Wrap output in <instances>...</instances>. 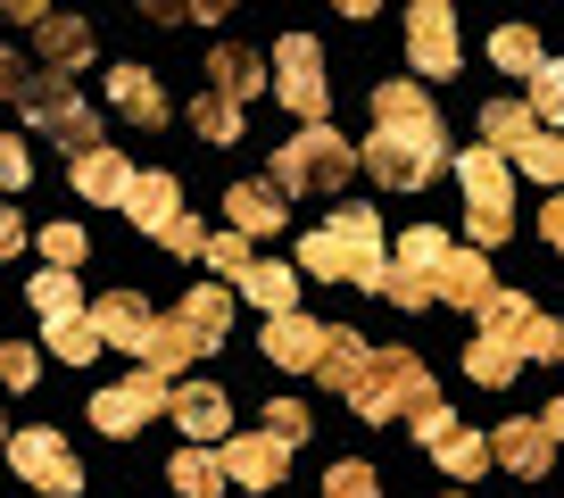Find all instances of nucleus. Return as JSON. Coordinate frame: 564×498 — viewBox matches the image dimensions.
I'll use <instances>...</instances> for the list:
<instances>
[{
  "label": "nucleus",
  "instance_id": "27",
  "mask_svg": "<svg viewBox=\"0 0 564 498\" xmlns=\"http://www.w3.org/2000/svg\"><path fill=\"white\" fill-rule=\"evenodd\" d=\"M108 100H117L133 124H159V117H166V91H159V75H141V67H108Z\"/></svg>",
  "mask_w": 564,
  "mask_h": 498
},
{
  "label": "nucleus",
  "instance_id": "45",
  "mask_svg": "<svg viewBox=\"0 0 564 498\" xmlns=\"http://www.w3.org/2000/svg\"><path fill=\"white\" fill-rule=\"evenodd\" d=\"M25 241V225H18V208H0V258H9V249Z\"/></svg>",
  "mask_w": 564,
  "mask_h": 498
},
{
  "label": "nucleus",
  "instance_id": "44",
  "mask_svg": "<svg viewBox=\"0 0 564 498\" xmlns=\"http://www.w3.org/2000/svg\"><path fill=\"white\" fill-rule=\"evenodd\" d=\"M540 232H547V249H564V192L547 199V216H540Z\"/></svg>",
  "mask_w": 564,
  "mask_h": 498
},
{
  "label": "nucleus",
  "instance_id": "4",
  "mask_svg": "<svg viewBox=\"0 0 564 498\" xmlns=\"http://www.w3.org/2000/svg\"><path fill=\"white\" fill-rule=\"evenodd\" d=\"M382 267H390V241H382V216L366 199L300 241V274H324V283H382Z\"/></svg>",
  "mask_w": 564,
  "mask_h": 498
},
{
  "label": "nucleus",
  "instance_id": "38",
  "mask_svg": "<svg viewBox=\"0 0 564 498\" xmlns=\"http://www.w3.org/2000/svg\"><path fill=\"white\" fill-rule=\"evenodd\" d=\"M34 374H42V357L25 349V340H0V382H9V391H25Z\"/></svg>",
  "mask_w": 564,
  "mask_h": 498
},
{
  "label": "nucleus",
  "instance_id": "46",
  "mask_svg": "<svg viewBox=\"0 0 564 498\" xmlns=\"http://www.w3.org/2000/svg\"><path fill=\"white\" fill-rule=\"evenodd\" d=\"M540 424H547V441L564 448V399H547V415H540Z\"/></svg>",
  "mask_w": 564,
  "mask_h": 498
},
{
  "label": "nucleus",
  "instance_id": "43",
  "mask_svg": "<svg viewBox=\"0 0 564 498\" xmlns=\"http://www.w3.org/2000/svg\"><path fill=\"white\" fill-rule=\"evenodd\" d=\"M166 249H175V258H208V232H199V225H192V216H183V225H175V232H166Z\"/></svg>",
  "mask_w": 564,
  "mask_h": 498
},
{
  "label": "nucleus",
  "instance_id": "13",
  "mask_svg": "<svg viewBox=\"0 0 564 498\" xmlns=\"http://www.w3.org/2000/svg\"><path fill=\"white\" fill-rule=\"evenodd\" d=\"M274 91H282V108H291V117L324 124V51H316L307 34H282V51H274Z\"/></svg>",
  "mask_w": 564,
  "mask_h": 498
},
{
  "label": "nucleus",
  "instance_id": "17",
  "mask_svg": "<svg viewBox=\"0 0 564 498\" xmlns=\"http://www.w3.org/2000/svg\"><path fill=\"white\" fill-rule=\"evenodd\" d=\"M490 465H507V474H547L556 465V441H547V424L540 415H514V424H498L490 432Z\"/></svg>",
  "mask_w": 564,
  "mask_h": 498
},
{
  "label": "nucleus",
  "instance_id": "28",
  "mask_svg": "<svg viewBox=\"0 0 564 498\" xmlns=\"http://www.w3.org/2000/svg\"><path fill=\"white\" fill-rule=\"evenodd\" d=\"M166 474H175L183 498H216V490H225V465H216V448H183Z\"/></svg>",
  "mask_w": 564,
  "mask_h": 498
},
{
  "label": "nucleus",
  "instance_id": "42",
  "mask_svg": "<svg viewBox=\"0 0 564 498\" xmlns=\"http://www.w3.org/2000/svg\"><path fill=\"white\" fill-rule=\"evenodd\" d=\"M42 67V58H34ZM34 67H25L18 51H0V100H25V84H34Z\"/></svg>",
  "mask_w": 564,
  "mask_h": 498
},
{
  "label": "nucleus",
  "instance_id": "19",
  "mask_svg": "<svg viewBox=\"0 0 564 498\" xmlns=\"http://www.w3.org/2000/svg\"><path fill=\"white\" fill-rule=\"evenodd\" d=\"M432 291H441L448 307H465V316H481V307L498 300L490 267H481V249H448V258H441V283H432Z\"/></svg>",
  "mask_w": 564,
  "mask_h": 498
},
{
  "label": "nucleus",
  "instance_id": "5",
  "mask_svg": "<svg viewBox=\"0 0 564 498\" xmlns=\"http://www.w3.org/2000/svg\"><path fill=\"white\" fill-rule=\"evenodd\" d=\"M232 333V300L225 291H192V300L175 307V316H159L150 324V349H141V374H183L199 349H216V340Z\"/></svg>",
  "mask_w": 564,
  "mask_h": 498
},
{
  "label": "nucleus",
  "instance_id": "24",
  "mask_svg": "<svg viewBox=\"0 0 564 498\" xmlns=\"http://www.w3.org/2000/svg\"><path fill=\"white\" fill-rule=\"evenodd\" d=\"M232 291H249L265 316H291V307H300V267H282V258H249V274Z\"/></svg>",
  "mask_w": 564,
  "mask_h": 498
},
{
  "label": "nucleus",
  "instance_id": "32",
  "mask_svg": "<svg viewBox=\"0 0 564 498\" xmlns=\"http://www.w3.org/2000/svg\"><path fill=\"white\" fill-rule=\"evenodd\" d=\"M51 357H67V366H91V357H100V333H91V316H58V324H51Z\"/></svg>",
  "mask_w": 564,
  "mask_h": 498
},
{
  "label": "nucleus",
  "instance_id": "20",
  "mask_svg": "<svg viewBox=\"0 0 564 498\" xmlns=\"http://www.w3.org/2000/svg\"><path fill=\"white\" fill-rule=\"evenodd\" d=\"M150 324H159V316H150V300H133V291H108V300L100 307H91V333H100V340H117V349H150Z\"/></svg>",
  "mask_w": 564,
  "mask_h": 498
},
{
  "label": "nucleus",
  "instance_id": "37",
  "mask_svg": "<svg viewBox=\"0 0 564 498\" xmlns=\"http://www.w3.org/2000/svg\"><path fill=\"white\" fill-rule=\"evenodd\" d=\"M42 258H51L58 274H75V267H84V225H51V232H42Z\"/></svg>",
  "mask_w": 564,
  "mask_h": 498
},
{
  "label": "nucleus",
  "instance_id": "30",
  "mask_svg": "<svg viewBox=\"0 0 564 498\" xmlns=\"http://www.w3.org/2000/svg\"><path fill=\"white\" fill-rule=\"evenodd\" d=\"M490 58H498V67H514V75H540V34H531V25H498V34H490Z\"/></svg>",
  "mask_w": 564,
  "mask_h": 498
},
{
  "label": "nucleus",
  "instance_id": "10",
  "mask_svg": "<svg viewBox=\"0 0 564 498\" xmlns=\"http://www.w3.org/2000/svg\"><path fill=\"white\" fill-rule=\"evenodd\" d=\"M18 108L42 124V133H58L75 159H84V150H100V117H91V108L67 91V75H42V67H34V84H25V100H18Z\"/></svg>",
  "mask_w": 564,
  "mask_h": 498
},
{
  "label": "nucleus",
  "instance_id": "2",
  "mask_svg": "<svg viewBox=\"0 0 564 498\" xmlns=\"http://www.w3.org/2000/svg\"><path fill=\"white\" fill-rule=\"evenodd\" d=\"M316 374H324V391H340L366 424H390V415H415L423 399H441V382L415 366V349H366L349 333H333Z\"/></svg>",
  "mask_w": 564,
  "mask_h": 498
},
{
  "label": "nucleus",
  "instance_id": "8",
  "mask_svg": "<svg viewBox=\"0 0 564 498\" xmlns=\"http://www.w3.org/2000/svg\"><path fill=\"white\" fill-rule=\"evenodd\" d=\"M457 183H465V225H474V249H498L514 232V166L498 150H465L457 159Z\"/></svg>",
  "mask_w": 564,
  "mask_h": 498
},
{
  "label": "nucleus",
  "instance_id": "21",
  "mask_svg": "<svg viewBox=\"0 0 564 498\" xmlns=\"http://www.w3.org/2000/svg\"><path fill=\"white\" fill-rule=\"evenodd\" d=\"M124 216H133L141 232H175L183 225V192H175V175H133V192H124Z\"/></svg>",
  "mask_w": 564,
  "mask_h": 498
},
{
  "label": "nucleus",
  "instance_id": "33",
  "mask_svg": "<svg viewBox=\"0 0 564 498\" xmlns=\"http://www.w3.org/2000/svg\"><path fill=\"white\" fill-rule=\"evenodd\" d=\"M34 307H42V324H58V316H84V307H75V274L42 267V274H34Z\"/></svg>",
  "mask_w": 564,
  "mask_h": 498
},
{
  "label": "nucleus",
  "instance_id": "31",
  "mask_svg": "<svg viewBox=\"0 0 564 498\" xmlns=\"http://www.w3.org/2000/svg\"><path fill=\"white\" fill-rule=\"evenodd\" d=\"M432 457H441V474H457V481H474V474H481V465H490V441H481V432H465V424H457V432H448V441H441V448H432Z\"/></svg>",
  "mask_w": 564,
  "mask_h": 498
},
{
  "label": "nucleus",
  "instance_id": "22",
  "mask_svg": "<svg viewBox=\"0 0 564 498\" xmlns=\"http://www.w3.org/2000/svg\"><path fill=\"white\" fill-rule=\"evenodd\" d=\"M282 208H291V199H282L274 183H232V192H225V225L241 232V241H258V232H282Z\"/></svg>",
  "mask_w": 564,
  "mask_h": 498
},
{
  "label": "nucleus",
  "instance_id": "47",
  "mask_svg": "<svg viewBox=\"0 0 564 498\" xmlns=\"http://www.w3.org/2000/svg\"><path fill=\"white\" fill-rule=\"evenodd\" d=\"M0 448H9V424H0Z\"/></svg>",
  "mask_w": 564,
  "mask_h": 498
},
{
  "label": "nucleus",
  "instance_id": "15",
  "mask_svg": "<svg viewBox=\"0 0 564 498\" xmlns=\"http://www.w3.org/2000/svg\"><path fill=\"white\" fill-rule=\"evenodd\" d=\"M216 465H225V481H241V490H274V481L291 474V448H282L274 432H249V441L216 448Z\"/></svg>",
  "mask_w": 564,
  "mask_h": 498
},
{
  "label": "nucleus",
  "instance_id": "25",
  "mask_svg": "<svg viewBox=\"0 0 564 498\" xmlns=\"http://www.w3.org/2000/svg\"><path fill=\"white\" fill-rule=\"evenodd\" d=\"M75 192L84 199H117L124 208V192H133V166H124V150H84V159H75Z\"/></svg>",
  "mask_w": 564,
  "mask_h": 498
},
{
  "label": "nucleus",
  "instance_id": "36",
  "mask_svg": "<svg viewBox=\"0 0 564 498\" xmlns=\"http://www.w3.org/2000/svg\"><path fill=\"white\" fill-rule=\"evenodd\" d=\"M249 258H258V249H249L241 232H208V267L225 274V283H241V274H249Z\"/></svg>",
  "mask_w": 564,
  "mask_h": 498
},
{
  "label": "nucleus",
  "instance_id": "12",
  "mask_svg": "<svg viewBox=\"0 0 564 498\" xmlns=\"http://www.w3.org/2000/svg\"><path fill=\"white\" fill-rule=\"evenodd\" d=\"M166 408H175L166 374H124V382H108V391L91 399V424H100V432H117V441H124V432H141L150 415H166Z\"/></svg>",
  "mask_w": 564,
  "mask_h": 498
},
{
  "label": "nucleus",
  "instance_id": "1",
  "mask_svg": "<svg viewBox=\"0 0 564 498\" xmlns=\"http://www.w3.org/2000/svg\"><path fill=\"white\" fill-rule=\"evenodd\" d=\"M357 166H366L373 183H390V192H423V183L448 166L441 108L423 100L415 84H382L373 91V142L357 150Z\"/></svg>",
  "mask_w": 564,
  "mask_h": 498
},
{
  "label": "nucleus",
  "instance_id": "41",
  "mask_svg": "<svg viewBox=\"0 0 564 498\" xmlns=\"http://www.w3.org/2000/svg\"><path fill=\"white\" fill-rule=\"evenodd\" d=\"M448 432H457V415H448V399H423V408H415V441H423V448H441Z\"/></svg>",
  "mask_w": 564,
  "mask_h": 498
},
{
  "label": "nucleus",
  "instance_id": "40",
  "mask_svg": "<svg viewBox=\"0 0 564 498\" xmlns=\"http://www.w3.org/2000/svg\"><path fill=\"white\" fill-rule=\"evenodd\" d=\"M265 432H274L282 448H291V441H307V408H300V399H274V408H265Z\"/></svg>",
  "mask_w": 564,
  "mask_h": 498
},
{
  "label": "nucleus",
  "instance_id": "18",
  "mask_svg": "<svg viewBox=\"0 0 564 498\" xmlns=\"http://www.w3.org/2000/svg\"><path fill=\"white\" fill-rule=\"evenodd\" d=\"M166 415H175V424L183 432H192V448H225L232 441V399L225 391H216V382H183V391H175V408H166Z\"/></svg>",
  "mask_w": 564,
  "mask_h": 498
},
{
  "label": "nucleus",
  "instance_id": "34",
  "mask_svg": "<svg viewBox=\"0 0 564 498\" xmlns=\"http://www.w3.org/2000/svg\"><path fill=\"white\" fill-rule=\"evenodd\" d=\"M324 498H382V481H373L366 457H340L333 474H324Z\"/></svg>",
  "mask_w": 564,
  "mask_h": 498
},
{
  "label": "nucleus",
  "instance_id": "29",
  "mask_svg": "<svg viewBox=\"0 0 564 498\" xmlns=\"http://www.w3.org/2000/svg\"><path fill=\"white\" fill-rule=\"evenodd\" d=\"M531 117L547 124V133H564V58H540V75H531Z\"/></svg>",
  "mask_w": 564,
  "mask_h": 498
},
{
  "label": "nucleus",
  "instance_id": "6",
  "mask_svg": "<svg viewBox=\"0 0 564 498\" xmlns=\"http://www.w3.org/2000/svg\"><path fill=\"white\" fill-rule=\"evenodd\" d=\"M481 150H498L507 166H523V175L547 183V192L564 183V133H547L523 100H490L481 108Z\"/></svg>",
  "mask_w": 564,
  "mask_h": 498
},
{
  "label": "nucleus",
  "instance_id": "14",
  "mask_svg": "<svg viewBox=\"0 0 564 498\" xmlns=\"http://www.w3.org/2000/svg\"><path fill=\"white\" fill-rule=\"evenodd\" d=\"M406 58L423 75H457L465 51H457V9L448 0H415V18H406Z\"/></svg>",
  "mask_w": 564,
  "mask_h": 498
},
{
  "label": "nucleus",
  "instance_id": "39",
  "mask_svg": "<svg viewBox=\"0 0 564 498\" xmlns=\"http://www.w3.org/2000/svg\"><path fill=\"white\" fill-rule=\"evenodd\" d=\"M0 183H9V192H25V183H34V150H25L18 133H0Z\"/></svg>",
  "mask_w": 564,
  "mask_h": 498
},
{
  "label": "nucleus",
  "instance_id": "23",
  "mask_svg": "<svg viewBox=\"0 0 564 498\" xmlns=\"http://www.w3.org/2000/svg\"><path fill=\"white\" fill-rule=\"evenodd\" d=\"M34 42H42V75H75L91 58V25L84 18H42Z\"/></svg>",
  "mask_w": 564,
  "mask_h": 498
},
{
  "label": "nucleus",
  "instance_id": "35",
  "mask_svg": "<svg viewBox=\"0 0 564 498\" xmlns=\"http://www.w3.org/2000/svg\"><path fill=\"white\" fill-rule=\"evenodd\" d=\"M192 124H199V133H208L216 150H225V142H241V108H232V100H216V91H208V100L192 108Z\"/></svg>",
  "mask_w": 564,
  "mask_h": 498
},
{
  "label": "nucleus",
  "instance_id": "16",
  "mask_svg": "<svg viewBox=\"0 0 564 498\" xmlns=\"http://www.w3.org/2000/svg\"><path fill=\"white\" fill-rule=\"evenodd\" d=\"M333 333H340V324H316V316H300V307H291V316H265V357H274V366H307V374H316L324 349H333Z\"/></svg>",
  "mask_w": 564,
  "mask_h": 498
},
{
  "label": "nucleus",
  "instance_id": "9",
  "mask_svg": "<svg viewBox=\"0 0 564 498\" xmlns=\"http://www.w3.org/2000/svg\"><path fill=\"white\" fill-rule=\"evenodd\" d=\"M441 258H448V232L415 225L399 249H390V267H382L373 291H382L390 307H432V300H441V291H432V283H441Z\"/></svg>",
  "mask_w": 564,
  "mask_h": 498
},
{
  "label": "nucleus",
  "instance_id": "11",
  "mask_svg": "<svg viewBox=\"0 0 564 498\" xmlns=\"http://www.w3.org/2000/svg\"><path fill=\"white\" fill-rule=\"evenodd\" d=\"M9 465H18V481H34L42 498H84V465H75V448L58 441L51 424L18 432V441H9Z\"/></svg>",
  "mask_w": 564,
  "mask_h": 498
},
{
  "label": "nucleus",
  "instance_id": "26",
  "mask_svg": "<svg viewBox=\"0 0 564 498\" xmlns=\"http://www.w3.org/2000/svg\"><path fill=\"white\" fill-rule=\"evenodd\" d=\"M258 84H265V58H249V51H232V42H216V58H208V91H216V100L241 108Z\"/></svg>",
  "mask_w": 564,
  "mask_h": 498
},
{
  "label": "nucleus",
  "instance_id": "7",
  "mask_svg": "<svg viewBox=\"0 0 564 498\" xmlns=\"http://www.w3.org/2000/svg\"><path fill=\"white\" fill-rule=\"evenodd\" d=\"M357 166L349 133H333V124H307V133H291V142L274 150V192H300V199H324L340 192Z\"/></svg>",
  "mask_w": 564,
  "mask_h": 498
},
{
  "label": "nucleus",
  "instance_id": "3",
  "mask_svg": "<svg viewBox=\"0 0 564 498\" xmlns=\"http://www.w3.org/2000/svg\"><path fill=\"white\" fill-rule=\"evenodd\" d=\"M474 324H481V333H474V349H465V374H474V382H490V391H507L523 357H564V333L523 300V291H498Z\"/></svg>",
  "mask_w": 564,
  "mask_h": 498
}]
</instances>
